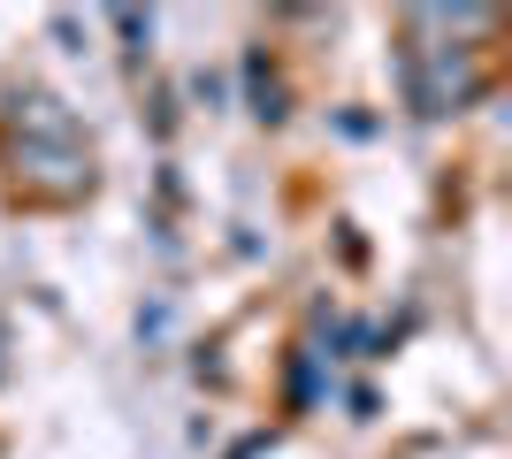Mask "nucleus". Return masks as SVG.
<instances>
[{
    "label": "nucleus",
    "mask_w": 512,
    "mask_h": 459,
    "mask_svg": "<svg viewBox=\"0 0 512 459\" xmlns=\"http://www.w3.org/2000/svg\"><path fill=\"white\" fill-rule=\"evenodd\" d=\"M474 92H482L474 46H421V39H406V100H413V115L467 108Z\"/></svg>",
    "instance_id": "obj_1"
},
{
    "label": "nucleus",
    "mask_w": 512,
    "mask_h": 459,
    "mask_svg": "<svg viewBox=\"0 0 512 459\" xmlns=\"http://www.w3.org/2000/svg\"><path fill=\"white\" fill-rule=\"evenodd\" d=\"M16 184L46 207H77V199L100 184L92 176V153L85 146H54V138H16Z\"/></svg>",
    "instance_id": "obj_2"
},
{
    "label": "nucleus",
    "mask_w": 512,
    "mask_h": 459,
    "mask_svg": "<svg viewBox=\"0 0 512 459\" xmlns=\"http://www.w3.org/2000/svg\"><path fill=\"white\" fill-rule=\"evenodd\" d=\"M8 138H54V146H77V115H69L54 92H16V100H8Z\"/></svg>",
    "instance_id": "obj_3"
},
{
    "label": "nucleus",
    "mask_w": 512,
    "mask_h": 459,
    "mask_svg": "<svg viewBox=\"0 0 512 459\" xmlns=\"http://www.w3.org/2000/svg\"><path fill=\"white\" fill-rule=\"evenodd\" d=\"M245 77H253V100H260V115L276 123V115H283V85L268 77V54H253V62H245Z\"/></svg>",
    "instance_id": "obj_4"
}]
</instances>
